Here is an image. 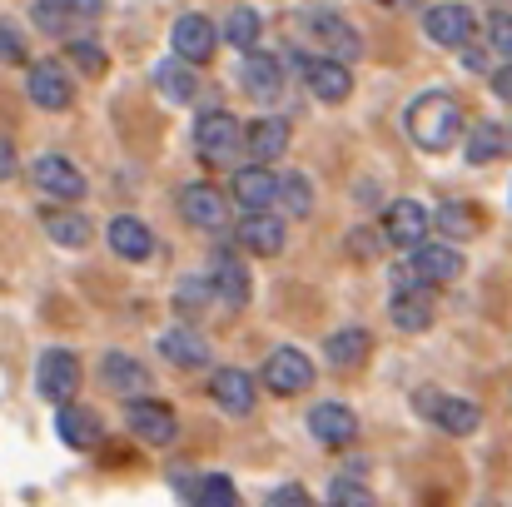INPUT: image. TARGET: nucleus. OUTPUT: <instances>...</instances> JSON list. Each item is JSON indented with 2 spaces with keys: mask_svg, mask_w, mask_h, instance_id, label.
Instances as JSON below:
<instances>
[{
  "mask_svg": "<svg viewBox=\"0 0 512 507\" xmlns=\"http://www.w3.org/2000/svg\"><path fill=\"white\" fill-rule=\"evenodd\" d=\"M408 269L423 279V289H443V284H453L463 274V254L448 249V244H418L408 254Z\"/></svg>",
  "mask_w": 512,
  "mask_h": 507,
  "instance_id": "ddd939ff",
  "label": "nucleus"
},
{
  "mask_svg": "<svg viewBox=\"0 0 512 507\" xmlns=\"http://www.w3.org/2000/svg\"><path fill=\"white\" fill-rule=\"evenodd\" d=\"M239 80L254 100H279L284 95V60L269 55V50H249L244 65H239Z\"/></svg>",
  "mask_w": 512,
  "mask_h": 507,
  "instance_id": "dca6fc26",
  "label": "nucleus"
},
{
  "mask_svg": "<svg viewBox=\"0 0 512 507\" xmlns=\"http://www.w3.org/2000/svg\"><path fill=\"white\" fill-rule=\"evenodd\" d=\"M418 413H423L428 423H438L443 433H453V438H468V433H478V423H483L478 403L453 398V393H438V388H423V393H418Z\"/></svg>",
  "mask_w": 512,
  "mask_h": 507,
  "instance_id": "20e7f679",
  "label": "nucleus"
},
{
  "mask_svg": "<svg viewBox=\"0 0 512 507\" xmlns=\"http://www.w3.org/2000/svg\"><path fill=\"white\" fill-rule=\"evenodd\" d=\"M179 493H184L194 507H239L234 483H229V478H219V473H214V478H199V483H184Z\"/></svg>",
  "mask_w": 512,
  "mask_h": 507,
  "instance_id": "2f4dec72",
  "label": "nucleus"
},
{
  "mask_svg": "<svg viewBox=\"0 0 512 507\" xmlns=\"http://www.w3.org/2000/svg\"><path fill=\"white\" fill-rule=\"evenodd\" d=\"M329 507H378V498H373L363 483L339 478V483H334V493H329Z\"/></svg>",
  "mask_w": 512,
  "mask_h": 507,
  "instance_id": "e433bc0d",
  "label": "nucleus"
},
{
  "mask_svg": "<svg viewBox=\"0 0 512 507\" xmlns=\"http://www.w3.org/2000/svg\"><path fill=\"white\" fill-rule=\"evenodd\" d=\"M309 433H314L319 443H329V448H348V443L358 438V418H353V408H343V403H319V408L309 413Z\"/></svg>",
  "mask_w": 512,
  "mask_h": 507,
  "instance_id": "6ab92c4d",
  "label": "nucleus"
},
{
  "mask_svg": "<svg viewBox=\"0 0 512 507\" xmlns=\"http://www.w3.org/2000/svg\"><path fill=\"white\" fill-rule=\"evenodd\" d=\"M503 145H508V140H503V125H493V120H488V125H478V130L468 135L463 155H468L473 165H488V160H498V155H503Z\"/></svg>",
  "mask_w": 512,
  "mask_h": 507,
  "instance_id": "f704fd0d",
  "label": "nucleus"
},
{
  "mask_svg": "<svg viewBox=\"0 0 512 507\" xmlns=\"http://www.w3.org/2000/svg\"><path fill=\"white\" fill-rule=\"evenodd\" d=\"M488 40H493V50H498V55H508V60H512V15H503V10L493 15V25H488Z\"/></svg>",
  "mask_w": 512,
  "mask_h": 507,
  "instance_id": "ea45409f",
  "label": "nucleus"
},
{
  "mask_svg": "<svg viewBox=\"0 0 512 507\" xmlns=\"http://www.w3.org/2000/svg\"><path fill=\"white\" fill-rule=\"evenodd\" d=\"M160 353H165V363H174V368H204L209 363V343L189 324H179V329H170V334L160 338Z\"/></svg>",
  "mask_w": 512,
  "mask_h": 507,
  "instance_id": "5701e85b",
  "label": "nucleus"
},
{
  "mask_svg": "<svg viewBox=\"0 0 512 507\" xmlns=\"http://www.w3.org/2000/svg\"><path fill=\"white\" fill-rule=\"evenodd\" d=\"M493 95H498V100H512V60L493 75Z\"/></svg>",
  "mask_w": 512,
  "mask_h": 507,
  "instance_id": "37998d69",
  "label": "nucleus"
},
{
  "mask_svg": "<svg viewBox=\"0 0 512 507\" xmlns=\"http://www.w3.org/2000/svg\"><path fill=\"white\" fill-rule=\"evenodd\" d=\"M209 398H214L224 413L244 418V413H254L259 388H254V378H249L244 368H214V378H209Z\"/></svg>",
  "mask_w": 512,
  "mask_h": 507,
  "instance_id": "f3484780",
  "label": "nucleus"
},
{
  "mask_svg": "<svg viewBox=\"0 0 512 507\" xmlns=\"http://www.w3.org/2000/svg\"><path fill=\"white\" fill-rule=\"evenodd\" d=\"M125 418H130V433L145 448H170L174 433H179V418H174V408L165 398H135Z\"/></svg>",
  "mask_w": 512,
  "mask_h": 507,
  "instance_id": "1a4fd4ad",
  "label": "nucleus"
},
{
  "mask_svg": "<svg viewBox=\"0 0 512 507\" xmlns=\"http://www.w3.org/2000/svg\"><path fill=\"white\" fill-rule=\"evenodd\" d=\"M179 209H184V219H189L194 229H209V234H219V229H224V219H229L224 194H219L214 184H184Z\"/></svg>",
  "mask_w": 512,
  "mask_h": 507,
  "instance_id": "a211bd4d",
  "label": "nucleus"
},
{
  "mask_svg": "<svg viewBox=\"0 0 512 507\" xmlns=\"http://www.w3.org/2000/svg\"><path fill=\"white\" fill-rule=\"evenodd\" d=\"M388 5H418V0H388Z\"/></svg>",
  "mask_w": 512,
  "mask_h": 507,
  "instance_id": "a18cd8bd",
  "label": "nucleus"
},
{
  "mask_svg": "<svg viewBox=\"0 0 512 507\" xmlns=\"http://www.w3.org/2000/svg\"><path fill=\"white\" fill-rule=\"evenodd\" d=\"M458 130H463V110H458L453 95L428 90V95H418V100L408 105V140H413L418 150L438 155V150H448V145L458 140Z\"/></svg>",
  "mask_w": 512,
  "mask_h": 507,
  "instance_id": "f257e3e1",
  "label": "nucleus"
},
{
  "mask_svg": "<svg viewBox=\"0 0 512 507\" xmlns=\"http://www.w3.org/2000/svg\"><path fill=\"white\" fill-rule=\"evenodd\" d=\"M234 199H239L249 214L274 209V169H264V165L239 169V174H234Z\"/></svg>",
  "mask_w": 512,
  "mask_h": 507,
  "instance_id": "a878e982",
  "label": "nucleus"
},
{
  "mask_svg": "<svg viewBox=\"0 0 512 507\" xmlns=\"http://www.w3.org/2000/svg\"><path fill=\"white\" fill-rule=\"evenodd\" d=\"M304 85H309L324 105H339V100L353 95V75H348V65H339V60H309V65H304Z\"/></svg>",
  "mask_w": 512,
  "mask_h": 507,
  "instance_id": "4be33fe9",
  "label": "nucleus"
},
{
  "mask_svg": "<svg viewBox=\"0 0 512 507\" xmlns=\"http://www.w3.org/2000/svg\"><path fill=\"white\" fill-rule=\"evenodd\" d=\"M249 269L239 264V254H229V249H214V259H209V294L214 299H224V304H249Z\"/></svg>",
  "mask_w": 512,
  "mask_h": 507,
  "instance_id": "4468645a",
  "label": "nucleus"
},
{
  "mask_svg": "<svg viewBox=\"0 0 512 507\" xmlns=\"http://www.w3.org/2000/svg\"><path fill=\"white\" fill-rule=\"evenodd\" d=\"M314 383V363L304 348H274L264 358V388L279 393V398H299L304 388Z\"/></svg>",
  "mask_w": 512,
  "mask_h": 507,
  "instance_id": "423d86ee",
  "label": "nucleus"
},
{
  "mask_svg": "<svg viewBox=\"0 0 512 507\" xmlns=\"http://www.w3.org/2000/svg\"><path fill=\"white\" fill-rule=\"evenodd\" d=\"M35 383H40V393L50 403H60V408L75 403V393H80V358L70 348H45L40 368H35Z\"/></svg>",
  "mask_w": 512,
  "mask_h": 507,
  "instance_id": "0eeeda50",
  "label": "nucleus"
},
{
  "mask_svg": "<svg viewBox=\"0 0 512 507\" xmlns=\"http://www.w3.org/2000/svg\"><path fill=\"white\" fill-rule=\"evenodd\" d=\"M55 433L65 438V448H80V453H90V448L105 443V423H100V413L85 408V403H65V408L55 413Z\"/></svg>",
  "mask_w": 512,
  "mask_h": 507,
  "instance_id": "2eb2a0df",
  "label": "nucleus"
},
{
  "mask_svg": "<svg viewBox=\"0 0 512 507\" xmlns=\"http://www.w3.org/2000/svg\"><path fill=\"white\" fill-rule=\"evenodd\" d=\"M433 224L448 234V239H473L478 229H483V219L473 214V204H438V214H433Z\"/></svg>",
  "mask_w": 512,
  "mask_h": 507,
  "instance_id": "72a5a7b5",
  "label": "nucleus"
},
{
  "mask_svg": "<svg viewBox=\"0 0 512 507\" xmlns=\"http://www.w3.org/2000/svg\"><path fill=\"white\" fill-rule=\"evenodd\" d=\"M239 150H244V125L229 110H204L194 120V155L209 169H224Z\"/></svg>",
  "mask_w": 512,
  "mask_h": 507,
  "instance_id": "f03ea898",
  "label": "nucleus"
},
{
  "mask_svg": "<svg viewBox=\"0 0 512 507\" xmlns=\"http://www.w3.org/2000/svg\"><path fill=\"white\" fill-rule=\"evenodd\" d=\"M324 353H329L334 368H363L368 353H373V338H368V329H353V324H348V329H339V334H329Z\"/></svg>",
  "mask_w": 512,
  "mask_h": 507,
  "instance_id": "cd10ccee",
  "label": "nucleus"
},
{
  "mask_svg": "<svg viewBox=\"0 0 512 507\" xmlns=\"http://www.w3.org/2000/svg\"><path fill=\"white\" fill-rule=\"evenodd\" d=\"M244 150L254 155V165H274V160L289 150V120H279V115L254 120V125L244 130Z\"/></svg>",
  "mask_w": 512,
  "mask_h": 507,
  "instance_id": "aec40b11",
  "label": "nucleus"
},
{
  "mask_svg": "<svg viewBox=\"0 0 512 507\" xmlns=\"http://www.w3.org/2000/svg\"><path fill=\"white\" fill-rule=\"evenodd\" d=\"M0 65H25V35L10 20H0Z\"/></svg>",
  "mask_w": 512,
  "mask_h": 507,
  "instance_id": "58836bf2",
  "label": "nucleus"
},
{
  "mask_svg": "<svg viewBox=\"0 0 512 507\" xmlns=\"http://www.w3.org/2000/svg\"><path fill=\"white\" fill-rule=\"evenodd\" d=\"M70 60L85 70V75H100L105 70V50L95 40H70Z\"/></svg>",
  "mask_w": 512,
  "mask_h": 507,
  "instance_id": "4c0bfd02",
  "label": "nucleus"
},
{
  "mask_svg": "<svg viewBox=\"0 0 512 507\" xmlns=\"http://www.w3.org/2000/svg\"><path fill=\"white\" fill-rule=\"evenodd\" d=\"M299 25H304V35H309L319 50H329V60H339V65H348V60H358V55H363V35L343 20L339 10L314 5V10H304V15H299Z\"/></svg>",
  "mask_w": 512,
  "mask_h": 507,
  "instance_id": "7ed1b4c3",
  "label": "nucleus"
},
{
  "mask_svg": "<svg viewBox=\"0 0 512 507\" xmlns=\"http://www.w3.org/2000/svg\"><path fill=\"white\" fill-rule=\"evenodd\" d=\"M40 224H45V234H50L60 249H85V244H90V219H85L80 209H45Z\"/></svg>",
  "mask_w": 512,
  "mask_h": 507,
  "instance_id": "bb28decb",
  "label": "nucleus"
},
{
  "mask_svg": "<svg viewBox=\"0 0 512 507\" xmlns=\"http://www.w3.org/2000/svg\"><path fill=\"white\" fill-rule=\"evenodd\" d=\"M209 299H214V294H209V279H184V284L174 289V309H179V314H199Z\"/></svg>",
  "mask_w": 512,
  "mask_h": 507,
  "instance_id": "c9c22d12",
  "label": "nucleus"
},
{
  "mask_svg": "<svg viewBox=\"0 0 512 507\" xmlns=\"http://www.w3.org/2000/svg\"><path fill=\"white\" fill-rule=\"evenodd\" d=\"M508 145H512V135H508Z\"/></svg>",
  "mask_w": 512,
  "mask_h": 507,
  "instance_id": "49530a36",
  "label": "nucleus"
},
{
  "mask_svg": "<svg viewBox=\"0 0 512 507\" xmlns=\"http://www.w3.org/2000/svg\"><path fill=\"white\" fill-rule=\"evenodd\" d=\"M239 249H249V254H279L284 249V219L279 214H244L239 219Z\"/></svg>",
  "mask_w": 512,
  "mask_h": 507,
  "instance_id": "412c9836",
  "label": "nucleus"
},
{
  "mask_svg": "<svg viewBox=\"0 0 512 507\" xmlns=\"http://www.w3.org/2000/svg\"><path fill=\"white\" fill-rule=\"evenodd\" d=\"M20 169V160H15V145L10 140H0V179H10Z\"/></svg>",
  "mask_w": 512,
  "mask_h": 507,
  "instance_id": "c03bdc74",
  "label": "nucleus"
},
{
  "mask_svg": "<svg viewBox=\"0 0 512 507\" xmlns=\"http://www.w3.org/2000/svg\"><path fill=\"white\" fill-rule=\"evenodd\" d=\"M170 40H174V60L204 65V60L214 55V45H219V25L204 20V15H179L174 30H170Z\"/></svg>",
  "mask_w": 512,
  "mask_h": 507,
  "instance_id": "9b49d317",
  "label": "nucleus"
},
{
  "mask_svg": "<svg viewBox=\"0 0 512 507\" xmlns=\"http://www.w3.org/2000/svg\"><path fill=\"white\" fill-rule=\"evenodd\" d=\"M388 319H393L403 334H423V329H433V304H428L423 294H393Z\"/></svg>",
  "mask_w": 512,
  "mask_h": 507,
  "instance_id": "7c9ffc66",
  "label": "nucleus"
},
{
  "mask_svg": "<svg viewBox=\"0 0 512 507\" xmlns=\"http://www.w3.org/2000/svg\"><path fill=\"white\" fill-rule=\"evenodd\" d=\"M458 55H463V65H468V70H488V55H483V45H473V40H468Z\"/></svg>",
  "mask_w": 512,
  "mask_h": 507,
  "instance_id": "79ce46f5",
  "label": "nucleus"
},
{
  "mask_svg": "<svg viewBox=\"0 0 512 507\" xmlns=\"http://www.w3.org/2000/svg\"><path fill=\"white\" fill-rule=\"evenodd\" d=\"M155 85L165 90V100H174V105H184V100L199 95V75H194V65H184V60H160Z\"/></svg>",
  "mask_w": 512,
  "mask_h": 507,
  "instance_id": "c756f323",
  "label": "nucleus"
},
{
  "mask_svg": "<svg viewBox=\"0 0 512 507\" xmlns=\"http://www.w3.org/2000/svg\"><path fill=\"white\" fill-rule=\"evenodd\" d=\"M259 10H249V5H234L229 15H224V40L234 45V50H254L259 45Z\"/></svg>",
  "mask_w": 512,
  "mask_h": 507,
  "instance_id": "473e14b6",
  "label": "nucleus"
},
{
  "mask_svg": "<svg viewBox=\"0 0 512 507\" xmlns=\"http://www.w3.org/2000/svg\"><path fill=\"white\" fill-rule=\"evenodd\" d=\"M274 209H284V214H309L314 209V184L299 174V169H284V174H274Z\"/></svg>",
  "mask_w": 512,
  "mask_h": 507,
  "instance_id": "c85d7f7f",
  "label": "nucleus"
},
{
  "mask_svg": "<svg viewBox=\"0 0 512 507\" xmlns=\"http://www.w3.org/2000/svg\"><path fill=\"white\" fill-rule=\"evenodd\" d=\"M30 179H35V189L50 194L55 204H75V199L85 194V174L70 165L65 155H40V160L30 165Z\"/></svg>",
  "mask_w": 512,
  "mask_h": 507,
  "instance_id": "9d476101",
  "label": "nucleus"
},
{
  "mask_svg": "<svg viewBox=\"0 0 512 507\" xmlns=\"http://www.w3.org/2000/svg\"><path fill=\"white\" fill-rule=\"evenodd\" d=\"M428 229H433V214H428V204H418V199H393L388 209H383V239L388 244H398V249H418V244H428Z\"/></svg>",
  "mask_w": 512,
  "mask_h": 507,
  "instance_id": "39448f33",
  "label": "nucleus"
},
{
  "mask_svg": "<svg viewBox=\"0 0 512 507\" xmlns=\"http://www.w3.org/2000/svg\"><path fill=\"white\" fill-rule=\"evenodd\" d=\"M25 90H30V100H35L40 110H70V100H75V85H70L65 65H55V60H40V65H30V75H25Z\"/></svg>",
  "mask_w": 512,
  "mask_h": 507,
  "instance_id": "f8f14e48",
  "label": "nucleus"
},
{
  "mask_svg": "<svg viewBox=\"0 0 512 507\" xmlns=\"http://www.w3.org/2000/svg\"><path fill=\"white\" fill-rule=\"evenodd\" d=\"M100 383H105L110 393H140V388H150V373H145V363L130 358V353H105V358H100Z\"/></svg>",
  "mask_w": 512,
  "mask_h": 507,
  "instance_id": "393cba45",
  "label": "nucleus"
},
{
  "mask_svg": "<svg viewBox=\"0 0 512 507\" xmlns=\"http://www.w3.org/2000/svg\"><path fill=\"white\" fill-rule=\"evenodd\" d=\"M264 507H314V503H309V493H304L299 483H284V488H274V493L264 498Z\"/></svg>",
  "mask_w": 512,
  "mask_h": 507,
  "instance_id": "a19ab883",
  "label": "nucleus"
},
{
  "mask_svg": "<svg viewBox=\"0 0 512 507\" xmlns=\"http://www.w3.org/2000/svg\"><path fill=\"white\" fill-rule=\"evenodd\" d=\"M110 249H115L120 259L140 264V259H150V254H155V234H150L140 219L120 214V219H110Z\"/></svg>",
  "mask_w": 512,
  "mask_h": 507,
  "instance_id": "b1692460",
  "label": "nucleus"
},
{
  "mask_svg": "<svg viewBox=\"0 0 512 507\" xmlns=\"http://www.w3.org/2000/svg\"><path fill=\"white\" fill-rule=\"evenodd\" d=\"M423 30H428V40L463 50V45L473 40V30H478V15H473L463 0H438V5L423 10Z\"/></svg>",
  "mask_w": 512,
  "mask_h": 507,
  "instance_id": "6e6552de",
  "label": "nucleus"
}]
</instances>
